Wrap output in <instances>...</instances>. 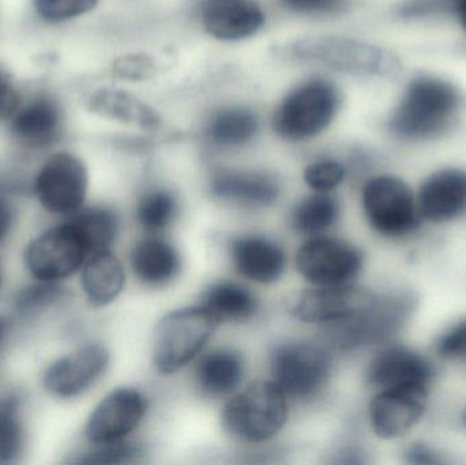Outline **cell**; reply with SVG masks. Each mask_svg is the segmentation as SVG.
Masks as SVG:
<instances>
[{
  "label": "cell",
  "mask_w": 466,
  "mask_h": 465,
  "mask_svg": "<svg viewBox=\"0 0 466 465\" xmlns=\"http://www.w3.org/2000/svg\"><path fill=\"white\" fill-rule=\"evenodd\" d=\"M451 18L466 37V0H451Z\"/></svg>",
  "instance_id": "cell-43"
},
{
  "label": "cell",
  "mask_w": 466,
  "mask_h": 465,
  "mask_svg": "<svg viewBox=\"0 0 466 465\" xmlns=\"http://www.w3.org/2000/svg\"><path fill=\"white\" fill-rule=\"evenodd\" d=\"M341 92L328 79L314 78L290 90L273 115V128L285 141L314 138L326 130L339 114Z\"/></svg>",
  "instance_id": "cell-5"
},
{
  "label": "cell",
  "mask_w": 466,
  "mask_h": 465,
  "mask_svg": "<svg viewBox=\"0 0 466 465\" xmlns=\"http://www.w3.org/2000/svg\"><path fill=\"white\" fill-rule=\"evenodd\" d=\"M87 109L98 116L136 126L142 130H158L163 123L160 115L152 106L123 90H97L90 96Z\"/></svg>",
  "instance_id": "cell-23"
},
{
  "label": "cell",
  "mask_w": 466,
  "mask_h": 465,
  "mask_svg": "<svg viewBox=\"0 0 466 465\" xmlns=\"http://www.w3.org/2000/svg\"><path fill=\"white\" fill-rule=\"evenodd\" d=\"M35 191L38 201L48 212L74 215L81 209L86 198V167L71 153H56L38 171Z\"/></svg>",
  "instance_id": "cell-13"
},
{
  "label": "cell",
  "mask_w": 466,
  "mask_h": 465,
  "mask_svg": "<svg viewBox=\"0 0 466 465\" xmlns=\"http://www.w3.org/2000/svg\"><path fill=\"white\" fill-rule=\"evenodd\" d=\"M435 388L405 385L375 390L369 403L372 433L382 441H401L426 420Z\"/></svg>",
  "instance_id": "cell-8"
},
{
  "label": "cell",
  "mask_w": 466,
  "mask_h": 465,
  "mask_svg": "<svg viewBox=\"0 0 466 465\" xmlns=\"http://www.w3.org/2000/svg\"><path fill=\"white\" fill-rule=\"evenodd\" d=\"M360 201L367 226L389 242H410L426 228L419 212L415 185L401 175H372L364 182Z\"/></svg>",
  "instance_id": "cell-3"
},
{
  "label": "cell",
  "mask_w": 466,
  "mask_h": 465,
  "mask_svg": "<svg viewBox=\"0 0 466 465\" xmlns=\"http://www.w3.org/2000/svg\"><path fill=\"white\" fill-rule=\"evenodd\" d=\"M244 376V360L233 349H218L202 358L197 370L199 387L209 396L233 392Z\"/></svg>",
  "instance_id": "cell-25"
},
{
  "label": "cell",
  "mask_w": 466,
  "mask_h": 465,
  "mask_svg": "<svg viewBox=\"0 0 466 465\" xmlns=\"http://www.w3.org/2000/svg\"><path fill=\"white\" fill-rule=\"evenodd\" d=\"M204 308H207L218 321H247L257 313L258 300L244 287L223 281L213 284L205 292Z\"/></svg>",
  "instance_id": "cell-28"
},
{
  "label": "cell",
  "mask_w": 466,
  "mask_h": 465,
  "mask_svg": "<svg viewBox=\"0 0 466 465\" xmlns=\"http://www.w3.org/2000/svg\"><path fill=\"white\" fill-rule=\"evenodd\" d=\"M419 212L426 227H449L466 221V166L442 164L415 185Z\"/></svg>",
  "instance_id": "cell-11"
},
{
  "label": "cell",
  "mask_w": 466,
  "mask_h": 465,
  "mask_svg": "<svg viewBox=\"0 0 466 465\" xmlns=\"http://www.w3.org/2000/svg\"><path fill=\"white\" fill-rule=\"evenodd\" d=\"M259 131L257 115L243 106L221 109L210 120L207 136L218 147H238L248 144Z\"/></svg>",
  "instance_id": "cell-27"
},
{
  "label": "cell",
  "mask_w": 466,
  "mask_h": 465,
  "mask_svg": "<svg viewBox=\"0 0 466 465\" xmlns=\"http://www.w3.org/2000/svg\"><path fill=\"white\" fill-rule=\"evenodd\" d=\"M202 22L207 32L218 40H243L262 29L265 13L254 0H229L204 5Z\"/></svg>",
  "instance_id": "cell-20"
},
{
  "label": "cell",
  "mask_w": 466,
  "mask_h": 465,
  "mask_svg": "<svg viewBox=\"0 0 466 465\" xmlns=\"http://www.w3.org/2000/svg\"><path fill=\"white\" fill-rule=\"evenodd\" d=\"M465 111V92L456 81L432 71H418L402 85L386 117V130L399 144L426 147L453 134Z\"/></svg>",
  "instance_id": "cell-1"
},
{
  "label": "cell",
  "mask_w": 466,
  "mask_h": 465,
  "mask_svg": "<svg viewBox=\"0 0 466 465\" xmlns=\"http://www.w3.org/2000/svg\"><path fill=\"white\" fill-rule=\"evenodd\" d=\"M18 108V95L8 74L0 68V119L11 117Z\"/></svg>",
  "instance_id": "cell-40"
},
{
  "label": "cell",
  "mask_w": 466,
  "mask_h": 465,
  "mask_svg": "<svg viewBox=\"0 0 466 465\" xmlns=\"http://www.w3.org/2000/svg\"><path fill=\"white\" fill-rule=\"evenodd\" d=\"M38 15L48 22H63L92 11L98 0H33Z\"/></svg>",
  "instance_id": "cell-36"
},
{
  "label": "cell",
  "mask_w": 466,
  "mask_h": 465,
  "mask_svg": "<svg viewBox=\"0 0 466 465\" xmlns=\"http://www.w3.org/2000/svg\"><path fill=\"white\" fill-rule=\"evenodd\" d=\"M345 167L337 160H319L309 164L304 171V180L312 190L329 193L344 182Z\"/></svg>",
  "instance_id": "cell-35"
},
{
  "label": "cell",
  "mask_w": 466,
  "mask_h": 465,
  "mask_svg": "<svg viewBox=\"0 0 466 465\" xmlns=\"http://www.w3.org/2000/svg\"><path fill=\"white\" fill-rule=\"evenodd\" d=\"M429 351L440 363L466 365V314L446 324L432 339Z\"/></svg>",
  "instance_id": "cell-32"
},
{
  "label": "cell",
  "mask_w": 466,
  "mask_h": 465,
  "mask_svg": "<svg viewBox=\"0 0 466 465\" xmlns=\"http://www.w3.org/2000/svg\"><path fill=\"white\" fill-rule=\"evenodd\" d=\"M274 384L293 399L314 398L325 387L331 371V358L323 347L295 341L277 347L271 354Z\"/></svg>",
  "instance_id": "cell-9"
},
{
  "label": "cell",
  "mask_w": 466,
  "mask_h": 465,
  "mask_svg": "<svg viewBox=\"0 0 466 465\" xmlns=\"http://www.w3.org/2000/svg\"><path fill=\"white\" fill-rule=\"evenodd\" d=\"M210 188L218 198L247 207H270L279 196L277 177L260 171L223 169L213 175Z\"/></svg>",
  "instance_id": "cell-19"
},
{
  "label": "cell",
  "mask_w": 466,
  "mask_h": 465,
  "mask_svg": "<svg viewBox=\"0 0 466 465\" xmlns=\"http://www.w3.org/2000/svg\"><path fill=\"white\" fill-rule=\"evenodd\" d=\"M0 286H2V272H0Z\"/></svg>",
  "instance_id": "cell-47"
},
{
  "label": "cell",
  "mask_w": 466,
  "mask_h": 465,
  "mask_svg": "<svg viewBox=\"0 0 466 465\" xmlns=\"http://www.w3.org/2000/svg\"><path fill=\"white\" fill-rule=\"evenodd\" d=\"M374 295L371 289L353 284L322 286L293 295L288 308L300 321L331 324L352 316L369 305Z\"/></svg>",
  "instance_id": "cell-15"
},
{
  "label": "cell",
  "mask_w": 466,
  "mask_h": 465,
  "mask_svg": "<svg viewBox=\"0 0 466 465\" xmlns=\"http://www.w3.org/2000/svg\"><path fill=\"white\" fill-rule=\"evenodd\" d=\"M87 257L86 248L67 223L46 229L25 250V264L38 280L55 281L76 273Z\"/></svg>",
  "instance_id": "cell-14"
},
{
  "label": "cell",
  "mask_w": 466,
  "mask_h": 465,
  "mask_svg": "<svg viewBox=\"0 0 466 465\" xmlns=\"http://www.w3.org/2000/svg\"><path fill=\"white\" fill-rule=\"evenodd\" d=\"M457 425H459L460 430L466 436V403L460 409L459 414H457Z\"/></svg>",
  "instance_id": "cell-44"
},
{
  "label": "cell",
  "mask_w": 466,
  "mask_h": 465,
  "mask_svg": "<svg viewBox=\"0 0 466 465\" xmlns=\"http://www.w3.org/2000/svg\"><path fill=\"white\" fill-rule=\"evenodd\" d=\"M130 261L134 275L147 287L167 286L180 272L177 248L157 238H147L137 243L131 251Z\"/></svg>",
  "instance_id": "cell-22"
},
{
  "label": "cell",
  "mask_w": 466,
  "mask_h": 465,
  "mask_svg": "<svg viewBox=\"0 0 466 465\" xmlns=\"http://www.w3.org/2000/svg\"><path fill=\"white\" fill-rule=\"evenodd\" d=\"M82 289L95 306L114 302L125 287V270L108 250L93 254L82 270Z\"/></svg>",
  "instance_id": "cell-24"
},
{
  "label": "cell",
  "mask_w": 466,
  "mask_h": 465,
  "mask_svg": "<svg viewBox=\"0 0 466 465\" xmlns=\"http://www.w3.org/2000/svg\"><path fill=\"white\" fill-rule=\"evenodd\" d=\"M157 73V63L149 55L134 54L119 57L114 63V74L126 81L139 82Z\"/></svg>",
  "instance_id": "cell-38"
},
{
  "label": "cell",
  "mask_w": 466,
  "mask_h": 465,
  "mask_svg": "<svg viewBox=\"0 0 466 465\" xmlns=\"http://www.w3.org/2000/svg\"><path fill=\"white\" fill-rule=\"evenodd\" d=\"M21 400L8 395L0 400V464L13 463L24 448L25 434L21 420Z\"/></svg>",
  "instance_id": "cell-30"
},
{
  "label": "cell",
  "mask_w": 466,
  "mask_h": 465,
  "mask_svg": "<svg viewBox=\"0 0 466 465\" xmlns=\"http://www.w3.org/2000/svg\"><path fill=\"white\" fill-rule=\"evenodd\" d=\"M66 223L78 235L87 256L106 251L119 231V218L108 207L78 210Z\"/></svg>",
  "instance_id": "cell-26"
},
{
  "label": "cell",
  "mask_w": 466,
  "mask_h": 465,
  "mask_svg": "<svg viewBox=\"0 0 466 465\" xmlns=\"http://www.w3.org/2000/svg\"><path fill=\"white\" fill-rule=\"evenodd\" d=\"M218 319L207 308H188L164 317L153 347L156 368L172 374L194 359L212 338Z\"/></svg>",
  "instance_id": "cell-7"
},
{
  "label": "cell",
  "mask_w": 466,
  "mask_h": 465,
  "mask_svg": "<svg viewBox=\"0 0 466 465\" xmlns=\"http://www.w3.org/2000/svg\"><path fill=\"white\" fill-rule=\"evenodd\" d=\"M339 204L329 193H317L304 198L292 213V226L300 234L317 235L339 220Z\"/></svg>",
  "instance_id": "cell-29"
},
{
  "label": "cell",
  "mask_w": 466,
  "mask_h": 465,
  "mask_svg": "<svg viewBox=\"0 0 466 465\" xmlns=\"http://www.w3.org/2000/svg\"><path fill=\"white\" fill-rule=\"evenodd\" d=\"M401 458L408 465H443L451 461L443 448L423 439L408 441L402 447Z\"/></svg>",
  "instance_id": "cell-37"
},
{
  "label": "cell",
  "mask_w": 466,
  "mask_h": 465,
  "mask_svg": "<svg viewBox=\"0 0 466 465\" xmlns=\"http://www.w3.org/2000/svg\"><path fill=\"white\" fill-rule=\"evenodd\" d=\"M418 303L410 288L375 292L371 302L352 316L326 324V338L341 351L385 346L399 340L412 321Z\"/></svg>",
  "instance_id": "cell-2"
},
{
  "label": "cell",
  "mask_w": 466,
  "mask_h": 465,
  "mask_svg": "<svg viewBox=\"0 0 466 465\" xmlns=\"http://www.w3.org/2000/svg\"><path fill=\"white\" fill-rule=\"evenodd\" d=\"M147 412V400L136 389L114 390L90 415L86 425V437L92 444L106 445L125 441Z\"/></svg>",
  "instance_id": "cell-16"
},
{
  "label": "cell",
  "mask_w": 466,
  "mask_h": 465,
  "mask_svg": "<svg viewBox=\"0 0 466 465\" xmlns=\"http://www.w3.org/2000/svg\"><path fill=\"white\" fill-rule=\"evenodd\" d=\"M229 2V0H205L204 5H213V3Z\"/></svg>",
  "instance_id": "cell-46"
},
{
  "label": "cell",
  "mask_w": 466,
  "mask_h": 465,
  "mask_svg": "<svg viewBox=\"0 0 466 465\" xmlns=\"http://www.w3.org/2000/svg\"><path fill=\"white\" fill-rule=\"evenodd\" d=\"M396 14L408 24L451 18V0H402L397 5Z\"/></svg>",
  "instance_id": "cell-34"
},
{
  "label": "cell",
  "mask_w": 466,
  "mask_h": 465,
  "mask_svg": "<svg viewBox=\"0 0 466 465\" xmlns=\"http://www.w3.org/2000/svg\"><path fill=\"white\" fill-rule=\"evenodd\" d=\"M138 221L150 232L161 231L174 223L177 216V201L174 194L164 188L147 191L137 207Z\"/></svg>",
  "instance_id": "cell-31"
},
{
  "label": "cell",
  "mask_w": 466,
  "mask_h": 465,
  "mask_svg": "<svg viewBox=\"0 0 466 465\" xmlns=\"http://www.w3.org/2000/svg\"><path fill=\"white\" fill-rule=\"evenodd\" d=\"M108 363L109 354L103 346L84 347L44 371V388L56 398H78L98 381Z\"/></svg>",
  "instance_id": "cell-17"
},
{
  "label": "cell",
  "mask_w": 466,
  "mask_h": 465,
  "mask_svg": "<svg viewBox=\"0 0 466 465\" xmlns=\"http://www.w3.org/2000/svg\"><path fill=\"white\" fill-rule=\"evenodd\" d=\"M14 223V212L10 204L0 197V243L5 239Z\"/></svg>",
  "instance_id": "cell-42"
},
{
  "label": "cell",
  "mask_w": 466,
  "mask_h": 465,
  "mask_svg": "<svg viewBox=\"0 0 466 465\" xmlns=\"http://www.w3.org/2000/svg\"><path fill=\"white\" fill-rule=\"evenodd\" d=\"M231 258L241 276L260 284L279 280L287 262L284 250L276 242L257 235L232 240Z\"/></svg>",
  "instance_id": "cell-21"
},
{
  "label": "cell",
  "mask_w": 466,
  "mask_h": 465,
  "mask_svg": "<svg viewBox=\"0 0 466 465\" xmlns=\"http://www.w3.org/2000/svg\"><path fill=\"white\" fill-rule=\"evenodd\" d=\"M65 297V289L55 281L32 284L19 291L15 298V308L21 314L37 313L59 302Z\"/></svg>",
  "instance_id": "cell-33"
},
{
  "label": "cell",
  "mask_w": 466,
  "mask_h": 465,
  "mask_svg": "<svg viewBox=\"0 0 466 465\" xmlns=\"http://www.w3.org/2000/svg\"><path fill=\"white\" fill-rule=\"evenodd\" d=\"M11 133L27 147H48L62 136L63 112L49 96H35L11 116Z\"/></svg>",
  "instance_id": "cell-18"
},
{
  "label": "cell",
  "mask_w": 466,
  "mask_h": 465,
  "mask_svg": "<svg viewBox=\"0 0 466 465\" xmlns=\"http://www.w3.org/2000/svg\"><path fill=\"white\" fill-rule=\"evenodd\" d=\"M96 450L86 453L81 463L85 464H119L127 463L139 455V448L128 442L96 445Z\"/></svg>",
  "instance_id": "cell-39"
},
{
  "label": "cell",
  "mask_w": 466,
  "mask_h": 465,
  "mask_svg": "<svg viewBox=\"0 0 466 465\" xmlns=\"http://www.w3.org/2000/svg\"><path fill=\"white\" fill-rule=\"evenodd\" d=\"M287 396L274 382L259 381L232 399L223 411L227 433L244 442L268 441L287 422Z\"/></svg>",
  "instance_id": "cell-6"
},
{
  "label": "cell",
  "mask_w": 466,
  "mask_h": 465,
  "mask_svg": "<svg viewBox=\"0 0 466 465\" xmlns=\"http://www.w3.org/2000/svg\"><path fill=\"white\" fill-rule=\"evenodd\" d=\"M289 52L298 59L319 63L359 78L391 81L404 71V62L396 52L359 38L309 35L290 44Z\"/></svg>",
  "instance_id": "cell-4"
},
{
  "label": "cell",
  "mask_w": 466,
  "mask_h": 465,
  "mask_svg": "<svg viewBox=\"0 0 466 465\" xmlns=\"http://www.w3.org/2000/svg\"><path fill=\"white\" fill-rule=\"evenodd\" d=\"M440 362L431 352L400 340L378 347L364 373L367 387L380 390L405 385L437 387Z\"/></svg>",
  "instance_id": "cell-10"
},
{
  "label": "cell",
  "mask_w": 466,
  "mask_h": 465,
  "mask_svg": "<svg viewBox=\"0 0 466 465\" xmlns=\"http://www.w3.org/2000/svg\"><path fill=\"white\" fill-rule=\"evenodd\" d=\"M8 322L5 318H0V346H2L3 340H5V333H7Z\"/></svg>",
  "instance_id": "cell-45"
},
{
  "label": "cell",
  "mask_w": 466,
  "mask_h": 465,
  "mask_svg": "<svg viewBox=\"0 0 466 465\" xmlns=\"http://www.w3.org/2000/svg\"><path fill=\"white\" fill-rule=\"evenodd\" d=\"M282 3L296 13H320L331 10L339 0H282Z\"/></svg>",
  "instance_id": "cell-41"
},
{
  "label": "cell",
  "mask_w": 466,
  "mask_h": 465,
  "mask_svg": "<svg viewBox=\"0 0 466 465\" xmlns=\"http://www.w3.org/2000/svg\"><path fill=\"white\" fill-rule=\"evenodd\" d=\"M296 265L300 275L315 286H345L363 270L364 253L347 240L315 238L300 248Z\"/></svg>",
  "instance_id": "cell-12"
}]
</instances>
